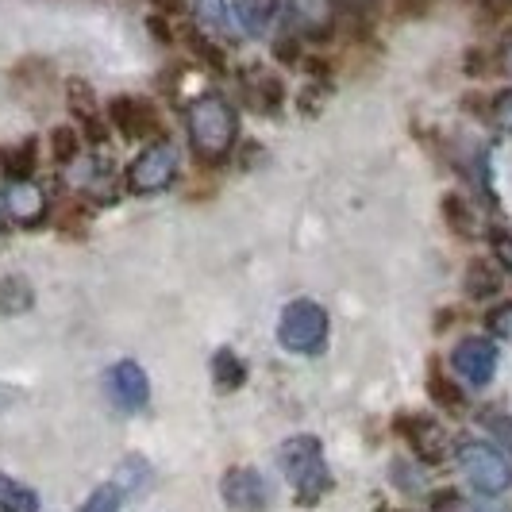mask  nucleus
<instances>
[{"instance_id": "nucleus-11", "label": "nucleus", "mask_w": 512, "mask_h": 512, "mask_svg": "<svg viewBox=\"0 0 512 512\" xmlns=\"http://www.w3.org/2000/svg\"><path fill=\"white\" fill-rule=\"evenodd\" d=\"M439 208H443L447 228L455 231L459 239H474V231H478V212H474V205H470L462 193H443Z\"/></svg>"}, {"instance_id": "nucleus-3", "label": "nucleus", "mask_w": 512, "mask_h": 512, "mask_svg": "<svg viewBox=\"0 0 512 512\" xmlns=\"http://www.w3.org/2000/svg\"><path fill=\"white\" fill-rule=\"evenodd\" d=\"M282 466L285 474L293 478V486L301 489V497H312V493L328 489V470L320 462V443L316 439H289L282 447Z\"/></svg>"}, {"instance_id": "nucleus-8", "label": "nucleus", "mask_w": 512, "mask_h": 512, "mask_svg": "<svg viewBox=\"0 0 512 512\" xmlns=\"http://www.w3.org/2000/svg\"><path fill=\"white\" fill-rule=\"evenodd\" d=\"M293 24L305 31L308 39H328L332 35V0H289Z\"/></svg>"}, {"instance_id": "nucleus-1", "label": "nucleus", "mask_w": 512, "mask_h": 512, "mask_svg": "<svg viewBox=\"0 0 512 512\" xmlns=\"http://www.w3.org/2000/svg\"><path fill=\"white\" fill-rule=\"evenodd\" d=\"M278 339H282L285 351H297V355H316L328 339V312L312 301H293L282 312V324H278Z\"/></svg>"}, {"instance_id": "nucleus-16", "label": "nucleus", "mask_w": 512, "mask_h": 512, "mask_svg": "<svg viewBox=\"0 0 512 512\" xmlns=\"http://www.w3.org/2000/svg\"><path fill=\"white\" fill-rule=\"evenodd\" d=\"M239 12H243L247 31H266L274 16V0H239Z\"/></svg>"}, {"instance_id": "nucleus-24", "label": "nucleus", "mask_w": 512, "mask_h": 512, "mask_svg": "<svg viewBox=\"0 0 512 512\" xmlns=\"http://www.w3.org/2000/svg\"><path fill=\"white\" fill-rule=\"evenodd\" d=\"M493 255H497V262H501L505 270H512V235L493 231Z\"/></svg>"}, {"instance_id": "nucleus-22", "label": "nucleus", "mask_w": 512, "mask_h": 512, "mask_svg": "<svg viewBox=\"0 0 512 512\" xmlns=\"http://www.w3.org/2000/svg\"><path fill=\"white\" fill-rule=\"evenodd\" d=\"M54 154H58V158H74L77 154V139H74V131L70 128L54 131Z\"/></svg>"}, {"instance_id": "nucleus-25", "label": "nucleus", "mask_w": 512, "mask_h": 512, "mask_svg": "<svg viewBox=\"0 0 512 512\" xmlns=\"http://www.w3.org/2000/svg\"><path fill=\"white\" fill-rule=\"evenodd\" d=\"M432 4H436V0H397V12H401V16H412V20H420V16L432 12Z\"/></svg>"}, {"instance_id": "nucleus-33", "label": "nucleus", "mask_w": 512, "mask_h": 512, "mask_svg": "<svg viewBox=\"0 0 512 512\" xmlns=\"http://www.w3.org/2000/svg\"><path fill=\"white\" fill-rule=\"evenodd\" d=\"M151 31L158 35V39H162V43H170V27L162 24V20H151Z\"/></svg>"}, {"instance_id": "nucleus-17", "label": "nucleus", "mask_w": 512, "mask_h": 512, "mask_svg": "<svg viewBox=\"0 0 512 512\" xmlns=\"http://www.w3.org/2000/svg\"><path fill=\"white\" fill-rule=\"evenodd\" d=\"M212 374H216V385H224V389H235V385L243 382V366H239V359H235L231 351H220V355H216Z\"/></svg>"}, {"instance_id": "nucleus-23", "label": "nucleus", "mask_w": 512, "mask_h": 512, "mask_svg": "<svg viewBox=\"0 0 512 512\" xmlns=\"http://www.w3.org/2000/svg\"><path fill=\"white\" fill-rule=\"evenodd\" d=\"M35 166V143H24L20 151L12 154V166H8V174H27Z\"/></svg>"}, {"instance_id": "nucleus-7", "label": "nucleus", "mask_w": 512, "mask_h": 512, "mask_svg": "<svg viewBox=\"0 0 512 512\" xmlns=\"http://www.w3.org/2000/svg\"><path fill=\"white\" fill-rule=\"evenodd\" d=\"M397 432L409 439L412 451L424 462L443 459V436H439L436 420H428V416H401V420H397Z\"/></svg>"}, {"instance_id": "nucleus-32", "label": "nucleus", "mask_w": 512, "mask_h": 512, "mask_svg": "<svg viewBox=\"0 0 512 512\" xmlns=\"http://www.w3.org/2000/svg\"><path fill=\"white\" fill-rule=\"evenodd\" d=\"M501 66L512 74V35H505V43H501Z\"/></svg>"}, {"instance_id": "nucleus-10", "label": "nucleus", "mask_w": 512, "mask_h": 512, "mask_svg": "<svg viewBox=\"0 0 512 512\" xmlns=\"http://www.w3.org/2000/svg\"><path fill=\"white\" fill-rule=\"evenodd\" d=\"M224 497H228V505L243 512L258 509L262 505V478H258L255 470H231L228 478H224Z\"/></svg>"}, {"instance_id": "nucleus-15", "label": "nucleus", "mask_w": 512, "mask_h": 512, "mask_svg": "<svg viewBox=\"0 0 512 512\" xmlns=\"http://www.w3.org/2000/svg\"><path fill=\"white\" fill-rule=\"evenodd\" d=\"M428 393H432V401H436L439 409H462V401H466L459 385L439 374V366H432V374H428Z\"/></svg>"}, {"instance_id": "nucleus-12", "label": "nucleus", "mask_w": 512, "mask_h": 512, "mask_svg": "<svg viewBox=\"0 0 512 512\" xmlns=\"http://www.w3.org/2000/svg\"><path fill=\"white\" fill-rule=\"evenodd\" d=\"M139 166H143L139 185H143V189H158V185H166V181L174 178V151H170V147H158V151L147 154Z\"/></svg>"}, {"instance_id": "nucleus-6", "label": "nucleus", "mask_w": 512, "mask_h": 512, "mask_svg": "<svg viewBox=\"0 0 512 512\" xmlns=\"http://www.w3.org/2000/svg\"><path fill=\"white\" fill-rule=\"evenodd\" d=\"M451 362H455V370L470 385H486L493 378V370H497V347L489 339H482V335H470V339H462L459 347H455Z\"/></svg>"}, {"instance_id": "nucleus-19", "label": "nucleus", "mask_w": 512, "mask_h": 512, "mask_svg": "<svg viewBox=\"0 0 512 512\" xmlns=\"http://www.w3.org/2000/svg\"><path fill=\"white\" fill-rule=\"evenodd\" d=\"M258 101L266 112H274L282 104V81L278 77H258Z\"/></svg>"}, {"instance_id": "nucleus-18", "label": "nucleus", "mask_w": 512, "mask_h": 512, "mask_svg": "<svg viewBox=\"0 0 512 512\" xmlns=\"http://www.w3.org/2000/svg\"><path fill=\"white\" fill-rule=\"evenodd\" d=\"M81 512H120V493L112 486H101L89 501H85V509Z\"/></svg>"}, {"instance_id": "nucleus-21", "label": "nucleus", "mask_w": 512, "mask_h": 512, "mask_svg": "<svg viewBox=\"0 0 512 512\" xmlns=\"http://www.w3.org/2000/svg\"><path fill=\"white\" fill-rule=\"evenodd\" d=\"M493 120H497L505 131H512V89H505V93L493 97Z\"/></svg>"}, {"instance_id": "nucleus-14", "label": "nucleus", "mask_w": 512, "mask_h": 512, "mask_svg": "<svg viewBox=\"0 0 512 512\" xmlns=\"http://www.w3.org/2000/svg\"><path fill=\"white\" fill-rule=\"evenodd\" d=\"M497 289H501L497 270H493L489 262H470V270H466V293H470L474 301H482V297H493Z\"/></svg>"}, {"instance_id": "nucleus-31", "label": "nucleus", "mask_w": 512, "mask_h": 512, "mask_svg": "<svg viewBox=\"0 0 512 512\" xmlns=\"http://www.w3.org/2000/svg\"><path fill=\"white\" fill-rule=\"evenodd\" d=\"M151 4L158 8V12H162V16H170V12H178L185 0H151Z\"/></svg>"}, {"instance_id": "nucleus-34", "label": "nucleus", "mask_w": 512, "mask_h": 512, "mask_svg": "<svg viewBox=\"0 0 512 512\" xmlns=\"http://www.w3.org/2000/svg\"><path fill=\"white\" fill-rule=\"evenodd\" d=\"M474 512H509V509H474Z\"/></svg>"}, {"instance_id": "nucleus-13", "label": "nucleus", "mask_w": 512, "mask_h": 512, "mask_svg": "<svg viewBox=\"0 0 512 512\" xmlns=\"http://www.w3.org/2000/svg\"><path fill=\"white\" fill-rule=\"evenodd\" d=\"M0 512H39V497L35 489L20 486L12 478L0 474Z\"/></svg>"}, {"instance_id": "nucleus-2", "label": "nucleus", "mask_w": 512, "mask_h": 512, "mask_svg": "<svg viewBox=\"0 0 512 512\" xmlns=\"http://www.w3.org/2000/svg\"><path fill=\"white\" fill-rule=\"evenodd\" d=\"M462 474H466L470 486L478 493H486V497H497V493H505L512 486V462L501 451L482 447V443L462 447Z\"/></svg>"}, {"instance_id": "nucleus-4", "label": "nucleus", "mask_w": 512, "mask_h": 512, "mask_svg": "<svg viewBox=\"0 0 512 512\" xmlns=\"http://www.w3.org/2000/svg\"><path fill=\"white\" fill-rule=\"evenodd\" d=\"M231 135H235V116L224 101H201L193 108V143L205 158H216L231 147Z\"/></svg>"}, {"instance_id": "nucleus-27", "label": "nucleus", "mask_w": 512, "mask_h": 512, "mask_svg": "<svg viewBox=\"0 0 512 512\" xmlns=\"http://www.w3.org/2000/svg\"><path fill=\"white\" fill-rule=\"evenodd\" d=\"M274 54H278V62H297V58H301V43H297L293 35H285V39H278Z\"/></svg>"}, {"instance_id": "nucleus-30", "label": "nucleus", "mask_w": 512, "mask_h": 512, "mask_svg": "<svg viewBox=\"0 0 512 512\" xmlns=\"http://www.w3.org/2000/svg\"><path fill=\"white\" fill-rule=\"evenodd\" d=\"M339 4H343V8H351L355 16H370V12L378 8V0H339Z\"/></svg>"}, {"instance_id": "nucleus-26", "label": "nucleus", "mask_w": 512, "mask_h": 512, "mask_svg": "<svg viewBox=\"0 0 512 512\" xmlns=\"http://www.w3.org/2000/svg\"><path fill=\"white\" fill-rule=\"evenodd\" d=\"M432 509L436 512H474L466 501H462L459 493H443V497H436V501H432Z\"/></svg>"}, {"instance_id": "nucleus-29", "label": "nucleus", "mask_w": 512, "mask_h": 512, "mask_svg": "<svg viewBox=\"0 0 512 512\" xmlns=\"http://www.w3.org/2000/svg\"><path fill=\"white\" fill-rule=\"evenodd\" d=\"M489 428L501 436V443H512V420L509 416H493V420H489Z\"/></svg>"}, {"instance_id": "nucleus-20", "label": "nucleus", "mask_w": 512, "mask_h": 512, "mask_svg": "<svg viewBox=\"0 0 512 512\" xmlns=\"http://www.w3.org/2000/svg\"><path fill=\"white\" fill-rule=\"evenodd\" d=\"M486 324H489V332H493V335H505V339H512V305H497L486 316Z\"/></svg>"}, {"instance_id": "nucleus-9", "label": "nucleus", "mask_w": 512, "mask_h": 512, "mask_svg": "<svg viewBox=\"0 0 512 512\" xmlns=\"http://www.w3.org/2000/svg\"><path fill=\"white\" fill-rule=\"evenodd\" d=\"M108 385H112V397L124 405V409H139L147 401V378L135 362H120L112 374H108Z\"/></svg>"}, {"instance_id": "nucleus-28", "label": "nucleus", "mask_w": 512, "mask_h": 512, "mask_svg": "<svg viewBox=\"0 0 512 512\" xmlns=\"http://www.w3.org/2000/svg\"><path fill=\"white\" fill-rule=\"evenodd\" d=\"M466 74H470V77H486V54H482V51L466 54Z\"/></svg>"}, {"instance_id": "nucleus-5", "label": "nucleus", "mask_w": 512, "mask_h": 512, "mask_svg": "<svg viewBox=\"0 0 512 512\" xmlns=\"http://www.w3.org/2000/svg\"><path fill=\"white\" fill-rule=\"evenodd\" d=\"M108 120L116 124V131L124 139H154V135H162L158 112L147 101H135V97H116L108 104Z\"/></svg>"}]
</instances>
